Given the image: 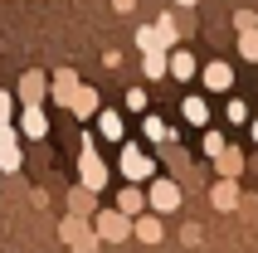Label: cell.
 Here are the masks:
<instances>
[{
  "label": "cell",
  "mask_w": 258,
  "mask_h": 253,
  "mask_svg": "<svg viewBox=\"0 0 258 253\" xmlns=\"http://www.w3.org/2000/svg\"><path fill=\"white\" fill-rule=\"evenodd\" d=\"M146 210H151V214H175V210H180V185L166 180V175H156L151 190H146Z\"/></svg>",
  "instance_id": "obj_1"
},
{
  "label": "cell",
  "mask_w": 258,
  "mask_h": 253,
  "mask_svg": "<svg viewBox=\"0 0 258 253\" xmlns=\"http://www.w3.org/2000/svg\"><path fill=\"white\" fill-rule=\"evenodd\" d=\"M122 175H127V180H151L156 166H151V156H146L142 146H122Z\"/></svg>",
  "instance_id": "obj_2"
},
{
  "label": "cell",
  "mask_w": 258,
  "mask_h": 253,
  "mask_svg": "<svg viewBox=\"0 0 258 253\" xmlns=\"http://www.w3.org/2000/svg\"><path fill=\"white\" fill-rule=\"evenodd\" d=\"M107 185V166L93 151V137H83V190H102Z\"/></svg>",
  "instance_id": "obj_3"
},
{
  "label": "cell",
  "mask_w": 258,
  "mask_h": 253,
  "mask_svg": "<svg viewBox=\"0 0 258 253\" xmlns=\"http://www.w3.org/2000/svg\"><path fill=\"white\" fill-rule=\"evenodd\" d=\"M127 234H132V219H127V214H117V210H102V214H98V239L122 243Z\"/></svg>",
  "instance_id": "obj_4"
},
{
  "label": "cell",
  "mask_w": 258,
  "mask_h": 253,
  "mask_svg": "<svg viewBox=\"0 0 258 253\" xmlns=\"http://www.w3.org/2000/svg\"><path fill=\"white\" fill-rule=\"evenodd\" d=\"M63 239H69L78 253H93V248H98V234H93V229H88L78 214H69V219H63Z\"/></svg>",
  "instance_id": "obj_5"
},
{
  "label": "cell",
  "mask_w": 258,
  "mask_h": 253,
  "mask_svg": "<svg viewBox=\"0 0 258 253\" xmlns=\"http://www.w3.org/2000/svg\"><path fill=\"white\" fill-rule=\"evenodd\" d=\"M200 78H205V88H210V93H229V88H234V69L224 64V58L205 64V69H200Z\"/></svg>",
  "instance_id": "obj_6"
},
{
  "label": "cell",
  "mask_w": 258,
  "mask_h": 253,
  "mask_svg": "<svg viewBox=\"0 0 258 253\" xmlns=\"http://www.w3.org/2000/svg\"><path fill=\"white\" fill-rule=\"evenodd\" d=\"M166 73H171V78H180V83H190V78L200 73V64H195V54H190V49H171V54H166Z\"/></svg>",
  "instance_id": "obj_7"
},
{
  "label": "cell",
  "mask_w": 258,
  "mask_h": 253,
  "mask_svg": "<svg viewBox=\"0 0 258 253\" xmlns=\"http://www.w3.org/2000/svg\"><path fill=\"white\" fill-rule=\"evenodd\" d=\"M210 205H215V210H239V180H215L210 185Z\"/></svg>",
  "instance_id": "obj_8"
},
{
  "label": "cell",
  "mask_w": 258,
  "mask_h": 253,
  "mask_svg": "<svg viewBox=\"0 0 258 253\" xmlns=\"http://www.w3.org/2000/svg\"><path fill=\"white\" fill-rule=\"evenodd\" d=\"M0 170H20V137H15V126H0Z\"/></svg>",
  "instance_id": "obj_9"
},
{
  "label": "cell",
  "mask_w": 258,
  "mask_h": 253,
  "mask_svg": "<svg viewBox=\"0 0 258 253\" xmlns=\"http://www.w3.org/2000/svg\"><path fill=\"white\" fill-rule=\"evenodd\" d=\"M20 132H25L29 141H44V137H49V117H44V107H25V117H20Z\"/></svg>",
  "instance_id": "obj_10"
},
{
  "label": "cell",
  "mask_w": 258,
  "mask_h": 253,
  "mask_svg": "<svg viewBox=\"0 0 258 253\" xmlns=\"http://www.w3.org/2000/svg\"><path fill=\"white\" fill-rule=\"evenodd\" d=\"M215 166H219V180H239V175H244V151L224 146V151L215 156Z\"/></svg>",
  "instance_id": "obj_11"
},
{
  "label": "cell",
  "mask_w": 258,
  "mask_h": 253,
  "mask_svg": "<svg viewBox=\"0 0 258 253\" xmlns=\"http://www.w3.org/2000/svg\"><path fill=\"white\" fill-rule=\"evenodd\" d=\"M132 234H137L142 243H161V239H166V229H161V214H137Z\"/></svg>",
  "instance_id": "obj_12"
},
{
  "label": "cell",
  "mask_w": 258,
  "mask_h": 253,
  "mask_svg": "<svg viewBox=\"0 0 258 253\" xmlns=\"http://www.w3.org/2000/svg\"><path fill=\"white\" fill-rule=\"evenodd\" d=\"M142 210H146V195L137 190V185H127V190L117 195V214H127V219H132V214H142Z\"/></svg>",
  "instance_id": "obj_13"
},
{
  "label": "cell",
  "mask_w": 258,
  "mask_h": 253,
  "mask_svg": "<svg viewBox=\"0 0 258 253\" xmlns=\"http://www.w3.org/2000/svg\"><path fill=\"white\" fill-rule=\"evenodd\" d=\"M54 98L73 107V98H78V78H73V69H58V78H54Z\"/></svg>",
  "instance_id": "obj_14"
},
{
  "label": "cell",
  "mask_w": 258,
  "mask_h": 253,
  "mask_svg": "<svg viewBox=\"0 0 258 253\" xmlns=\"http://www.w3.org/2000/svg\"><path fill=\"white\" fill-rule=\"evenodd\" d=\"M98 132H102V141H122V137H127L122 112H98Z\"/></svg>",
  "instance_id": "obj_15"
},
{
  "label": "cell",
  "mask_w": 258,
  "mask_h": 253,
  "mask_svg": "<svg viewBox=\"0 0 258 253\" xmlns=\"http://www.w3.org/2000/svg\"><path fill=\"white\" fill-rule=\"evenodd\" d=\"M20 98H25V107H39V98H44V73H25Z\"/></svg>",
  "instance_id": "obj_16"
},
{
  "label": "cell",
  "mask_w": 258,
  "mask_h": 253,
  "mask_svg": "<svg viewBox=\"0 0 258 253\" xmlns=\"http://www.w3.org/2000/svg\"><path fill=\"white\" fill-rule=\"evenodd\" d=\"M180 112H185L190 126H205V122H210V102H205V98H185V102H180Z\"/></svg>",
  "instance_id": "obj_17"
},
{
  "label": "cell",
  "mask_w": 258,
  "mask_h": 253,
  "mask_svg": "<svg viewBox=\"0 0 258 253\" xmlns=\"http://www.w3.org/2000/svg\"><path fill=\"white\" fill-rule=\"evenodd\" d=\"M151 29H156V39H161V49H171V44L180 39V29H175V15H161V20H156V25H151Z\"/></svg>",
  "instance_id": "obj_18"
},
{
  "label": "cell",
  "mask_w": 258,
  "mask_h": 253,
  "mask_svg": "<svg viewBox=\"0 0 258 253\" xmlns=\"http://www.w3.org/2000/svg\"><path fill=\"white\" fill-rule=\"evenodd\" d=\"M73 112H78V117H98V93H93V88H78V98H73Z\"/></svg>",
  "instance_id": "obj_19"
},
{
  "label": "cell",
  "mask_w": 258,
  "mask_h": 253,
  "mask_svg": "<svg viewBox=\"0 0 258 253\" xmlns=\"http://www.w3.org/2000/svg\"><path fill=\"white\" fill-rule=\"evenodd\" d=\"M142 73H146V78H166V49H156V54H142Z\"/></svg>",
  "instance_id": "obj_20"
},
{
  "label": "cell",
  "mask_w": 258,
  "mask_h": 253,
  "mask_svg": "<svg viewBox=\"0 0 258 253\" xmlns=\"http://www.w3.org/2000/svg\"><path fill=\"white\" fill-rule=\"evenodd\" d=\"M142 132H146V141H171V137H175V132L161 122V117H146V122H142Z\"/></svg>",
  "instance_id": "obj_21"
},
{
  "label": "cell",
  "mask_w": 258,
  "mask_h": 253,
  "mask_svg": "<svg viewBox=\"0 0 258 253\" xmlns=\"http://www.w3.org/2000/svg\"><path fill=\"white\" fill-rule=\"evenodd\" d=\"M239 58L258 64V29H244V34H239Z\"/></svg>",
  "instance_id": "obj_22"
},
{
  "label": "cell",
  "mask_w": 258,
  "mask_h": 253,
  "mask_svg": "<svg viewBox=\"0 0 258 253\" xmlns=\"http://www.w3.org/2000/svg\"><path fill=\"white\" fill-rule=\"evenodd\" d=\"M69 205H73V214H78V219H83V214H93V190H83V185H78Z\"/></svg>",
  "instance_id": "obj_23"
},
{
  "label": "cell",
  "mask_w": 258,
  "mask_h": 253,
  "mask_svg": "<svg viewBox=\"0 0 258 253\" xmlns=\"http://www.w3.org/2000/svg\"><path fill=\"white\" fill-rule=\"evenodd\" d=\"M137 49H142V54H156V49H161V39H156V29H151V25L137 29Z\"/></svg>",
  "instance_id": "obj_24"
},
{
  "label": "cell",
  "mask_w": 258,
  "mask_h": 253,
  "mask_svg": "<svg viewBox=\"0 0 258 253\" xmlns=\"http://www.w3.org/2000/svg\"><path fill=\"white\" fill-rule=\"evenodd\" d=\"M224 117H229L234 126H244V122H248V102H244V98H229V107H224Z\"/></svg>",
  "instance_id": "obj_25"
},
{
  "label": "cell",
  "mask_w": 258,
  "mask_h": 253,
  "mask_svg": "<svg viewBox=\"0 0 258 253\" xmlns=\"http://www.w3.org/2000/svg\"><path fill=\"white\" fill-rule=\"evenodd\" d=\"M224 146H229V141L219 137V132H205V156H210V161H215V156L224 151Z\"/></svg>",
  "instance_id": "obj_26"
},
{
  "label": "cell",
  "mask_w": 258,
  "mask_h": 253,
  "mask_svg": "<svg viewBox=\"0 0 258 253\" xmlns=\"http://www.w3.org/2000/svg\"><path fill=\"white\" fill-rule=\"evenodd\" d=\"M10 117H15V98L0 88V126H10Z\"/></svg>",
  "instance_id": "obj_27"
},
{
  "label": "cell",
  "mask_w": 258,
  "mask_h": 253,
  "mask_svg": "<svg viewBox=\"0 0 258 253\" xmlns=\"http://www.w3.org/2000/svg\"><path fill=\"white\" fill-rule=\"evenodd\" d=\"M234 29H239V34H244V29H258V15L253 10H239V15H234Z\"/></svg>",
  "instance_id": "obj_28"
},
{
  "label": "cell",
  "mask_w": 258,
  "mask_h": 253,
  "mask_svg": "<svg viewBox=\"0 0 258 253\" xmlns=\"http://www.w3.org/2000/svg\"><path fill=\"white\" fill-rule=\"evenodd\" d=\"M127 107H132V112H146V88H132V93H127Z\"/></svg>",
  "instance_id": "obj_29"
},
{
  "label": "cell",
  "mask_w": 258,
  "mask_h": 253,
  "mask_svg": "<svg viewBox=\"0 0 258 253\" xmlns=\"http://www.w3.org/2000/svg\"><path fill=\"white\" fill-rule=\"evenodd\" d=\"M112 10L117 15H132V10H137V0H112Z\"/></svg>",
  "instance_id": "obj_30"
},
{
  "label": "cell",
  "mask_w": 258,
  "mask_h": 253,
  "mask_svg": "<svg viewBox=\"0 0 258 253\" xmlns=\"http://www.w3.org/2000/svg\"><path fill=\"white\" fill-rule=\"evenodd\" d=\"M175 5H180V10H190V5H200V0H175Z\"/></svg>",
  "instance_id": "obj_31"
},
{
  "label": "cell",
  "mask_w": 258,
  "mask_h": 253,
  "mask_svg": "<svg viewBox=\"0 0 258 253\" xmlns=\"http://www.w3.org/2000/svg\"><path fill=\"white\" fill-rule=\"evenodd\" d=\"M248 132H253V141H258V117H253V126H248Z\"/></svg>",
  "instance_id": "obj_32"
}]
</instances>
